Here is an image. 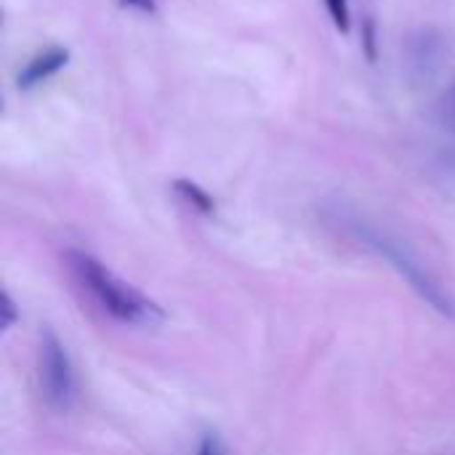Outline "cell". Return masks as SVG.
<instances>
[{
    "instance_id": "obj_1",
    "label": "cell",
    "mask_w": 455,
    "mask_h": 455,
    "mask_svg": "<svg viewBox=\"0 0 455 455\" xmlns=\"http://www.w3.org/2000/svg\"><path fill=\"white\" fill-rule=\"evenodd\" d=\"M67 267L77 280V285L112 320L123 325H141V328H155L165 320V312L157 301H152L139 288L117 277L96 256L85 251H67Z\"/></svg>"
},
{
    "instance_id": "obj_2",
    "label": "cell",
    "mask_w": 455,
    "mask_h": 455,
    "mask_svg": "<svg viewBox=\"0 0 455 455\" xmlns=\"http://www.w3.org/2000/svg\"><path fill=\"white\" fill-rule=\"evenodd\" d=\"M37 376H40L43 400L53 411H67L75 400V368L67 355V347L59 341V336L51 328L40 333Z\"/></svg>"
},
{
    "instance_id": "obj_3",
    "label": "cell",
    "mask_w": 455,
    "mask_h": 455,
    "mask_svg": "<svg viewBox=\"0 0 455 455\" xmlns=\"http://www.w3.org/2000/svg\"><path fill=\"white\" fill-rule=\"evenodd\" d=\"M376 245L381 248V253L403 272V277L419 291V296H424L437 312H443V315H455V304L453 299L443 291V285L429 275V272H424V267L419 264V261H413L403 248H397L395 243H387V240H376Z\"/></svg>"
},
{
    "instance_id": "obj_4",
    "label": "cell",
    "mask_w": 455,
    "mask_h": 455,
    "mask_svg": "<svg viewBox=\"0 0 455 455\" xmlns=\"http://www.w3.org/2000/svg\"><path fill=\"white\" fill-rule=\"evenodd\" d=\"M67 61H69V51L61 48V45H51V48L35 53V56L24 64V69L19 72V77H16L19 91H29V88L45 83V80L53 77L59 69H64Z\"/></svg>"
},
{
    "instance_id": "obj_5",
    "label": "cell",
    "mask_w": 455,
    "mask_h": 455,
    "mask_svg": "<svg viewBox=\"0 0 455 455\" xmlns=\"http://www.w3.org/2000/svg\"><path fill=\"white\" fill-rule=\"evenodd\" d=\"M173 192H176L195 213H200V216H213V213H216V200H213L200 184H195L192 179H176V181H173Z\"/></svg>"
},
{
    "instance_id": "obj_6",
    "label": "cell",
    "mask_w": 455,
    "mask_h": 455,
    "mask_svg": "<svg viewBox=\"0 0 455 455\" xmlns=\"http://www.w3.org/2000/svg\"><path fill=\"white\" fill-rule=\"evenodd\" d=\"M325 8L336 24V29L349 32V3L347 0H325Z\"/></svg>"
},
{
    "instance_id": "obj_7",
    "label": "cell",
    "mask_w": 455,
    "mask_h": 455,
    "mask_svg": "<svg viewBox=\"0 0 455 455\" xmlns=\"http://www.w3.org/2000/svg\"><path fill=\"white\" fill-rule=\"evenodd\" d=\"M16 320H19L16 304H13V299H11V293L3 291V293H0V328L8 331V328L16 325Z\"/></svg>"
},
{
    "instance_id": "obj_8",
    "label": "cell",
    "mask_w": 455,
    "mask_h": 455,
    "mask_svg": "<svg viewBox=\"0 0 455 455\" xmlns=\"http://www.w3.org/2000/svg\"><path fill=\"white\" fill-rule=\"evenodd\" d=\"M197 455H227L224 451V443L219 440V435H205L203 440H200V451Z\"/></svg>"
},
{
    "instance_id": "obj_9",
    "label": "cell",
    "mask_w": 455,
    "mask_h": 455,
    "mask_svg": "<svg viewBox=\"0 0 455 455\" xmlns=\"http://www.w3.org/2000/svg\"><path fill=\"white\" fill-rule=\"evenodd\" d=\"M123 3L131 5V8H139L144 13H152L155 11V0H123Z\"/></svg>"
}]
</instances>
